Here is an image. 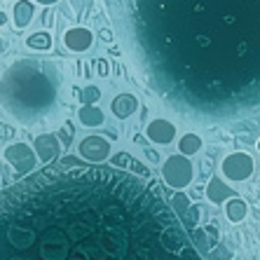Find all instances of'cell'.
Here are the masks:
<instances>
[{
  "instance_id": "obj_1",
  "label": "cell",
  "mask_w": 260,
  "mask_h": 260,
  "mask_svg": "<svg viewBox=\"0 0 260 260\" xmlns=\"http://www.w3.org/2000/svg\"><path fill=\"white\" fill-rule=\"evenodd\" d=\"M155 188L108 164L33 171L0 188V260H204Z\"/></svg>"
},
{
  "instance_id": "obj_2",
  "label": "cell",
  "mask_w": 260,
  "mask_h": 260,
  "mask_svg": "<svg viewBox=\"0 0 260 260\" xmlns=\"http://www.w3.org/2000/svg\"><path fill=\"white\" fill-rule=\"evenodd\" d=\"M134 33L150 85L188 115L260 101V0H136Z\"/></svg>"
},
{
  "instance_id": "obj_3",
  "label": "cell",
  "mask_w": 260,
  "mask_h": 260,
  "mask_svg": "<svg viewBox=\"0 0 260 260\" xmlns=\"http://www.w3.org/2000/svg\"><path fill=\"white\" fill-rule=\"evenodd\" d=\"M45 71L47 66H40L36 61H17L0 80V103L21 94L12 106H7V110L21 122L38 120L54 103L56 80L45 75Z\"/></svg>"
},
{
  "instance_id": "obj_4",
  "label": "cell",
  "mask_w": 260,
  "mask_h": 260,
  "mask_svg": "<svg viewBox=\"0 0 260 260\" xmlns=\"http://www.w3.org/2000/svg\"><path fill=\"white\" fill-rule=\"evenodd\" d=\"M164 178L171 188H185L192 178V164L185 159V155H176L164 162Z\"/></svg>"
},
{
  "instance_id": "obj_5",
  "label": "cell",
  "mask_w": 260,
  "mask_h": 260,
  "mask_svg": "<svg viewBox=\"0 0 260 260\" xmlns=\"http://www.w3.org/2000/svg\"><path fill=\"white\" fill-rule=\"evenodd\" d=\"M223 174L230 181H244L253 174V159L248 157L246 152H235L223 162Z\"/></svg>"
},
{
  "instance_id": "obj_6",
  "label": "cell",
  "mask_w": 260,
  "mask_h": 260,
  "mask_svg": "<svg viewBox=\"0 0 260 260\" xmlns=\"http://www.w3.org/2000/svg\"><path fill=\"white\" fill-rule=\"evenodd\" d=\"M5 159L17 171H30L36 167V155H33V150L26 143H12L5 150Z\"/></svg>"
},
{
  "instance_id": "obj_7",
  "label": "cell",
  "mask_w": 260,
  "mask_h": 260,
  "mask_svg": "<svg viewBox=\"0 0 260 260\" xmlns=\"http://www.w3.org/2000/svg\"><path fill=\"white\" fill-rule=\"evenodd\" d=\"M63 45H66V49L78 52V54L87 52L94 45V33L89 28H85V26H73V28H68L63 33Z\"/></svg>"
},
{
  "instance_id": "obj_8",
  "label": "cell",
  "mask_w": 260,
  "mask_h": 260,
  "mask_svg": "<svg viewBox=\"0 0 260 260\" xmlns=\"http://www.w3.org/2000/svg\"><path fill=\"white\" fill-rule=\"evenodd\" d=\"M110 152V143L101 136H87L82 143H80V155L85 159H91V162H103L108 157Z\"/></svg>"
},
{
  "instance_id": "obj_9",
  "label": "cell",
  "mask_w": 260,
  "mask_h": 260,
  "mask_svg": "<svg viewBox=\"0 0 260 260\" xmlns=\"http://www.w3.org/2000/svg\"><path fill=\"white\" fill-rule=\"evenodd\" d=\"M61 150V143L56 136H52V134H40L36 139V152H38V157H40V162H52V159L59 155Z\"/></svg>"
},
{
  "instance_id": "obj_10",
  "label": "cell",
  "mask_w": 260,
  "mask_h": 260,
  "mask_svg": "<svg viewBox=\"0 0 260 260\" xmlns=\"http://www.w3.org/2000/svg\"><path fill=\"white\" fill-rule=\"evenodd\" d=\"M176 136V127L167 120H152L148 124V139L155 143H171Z\"/></svg>"
},
{
  "instance_id": "obj_11",
  "label": "cell",
  "mask_w": 260,
  "mask_h": 260,
  "mask_svg": "<svg viewBox=\"0 0 260 260\" xmlns=\"http://www.w3.org/2000/svg\"><path fill=\"white\" fill-rule=\"evenodd\" d=\"M33 14H36V3H30V0H19V3H14L12 19L19 30L26 28V26L33 21Z\"/></svg>"
},
{
  "instance_id": "obj_12",
  "label": "cell",
  "mask_w": 260,
  "mask_h": 260,
  "mask_svg": "<svg viewBox=\"0 0 260 260\" xmlns=\"http://www.w3.org/2000/svg\"><path fill=\"white\" fill-rule=\"evenodd\" d=\"M110 108H113V113H115L120 120H124V117H129V115H134V113H136L139 101H136V96H132V94H120V96L113 99Z\"/></svg>"
},
{
  "instance_id": "obj_13",
  "label": "cell",
  "mask_w": 260,
  "mask_h": 260,
  "mask_svg": "<svg viewBox=\"0 0 260 260\" xmlns=\"http://www.w3.org/2000/svg\"><path fill=\"white\" fill-rule=\"evenodd\" d=\"M78 117L85 127H101L103 120H106V117H103V110L99 108L96 103H94V106H82L80 113H78Z\"/></svg>"
},
{
  "instance_id": "obj_14",
  "label": "cell",
  "mask_w": 260,
  "mask_h": 260,
  "mask_svg": "<svg viewBox=\"0 0 260 260\" xmlns=\"http://www.w3.org/2000/svg\"><path fill=\"white\" fill-rule=\"evenodd\" d=\"M26 47L47 52V49H52V36H49L47 30H36V33H30V36L26 38Z\"/></svg>"
},
{
  "instance_id": "obj_15",
  "label": "cell",
  "mask_w": 260,
  "mask_h": 260,
  "mask_svg": "<svg viewBox=\"0 0 260 260\" xmlns=\"http://www.w3.org/2000/svg\"><path fill=\"white\" fill-rule=\"evenodd\" d=\"M225 213H228V218H230L232 223H239V220L246 218V204L235 197V200H230L228 204H225Z\"/></svg>"
},
{
  "instance_id": "obj_16",
  "label": "cell",
  "mask_w": 260,
  "mask_h": 260,
  "mask_svg": "<svg viewBox=\"0 0 260 260\" xmlns=\"http://www.w3.org/2000/svg\"><path fill=\"white\" fill-rule=\"evenodd\" d=\"M202 148V139L197 134H185L181 141H178V150L181 155H194V152Z\"/></svg>"
},
{
  "instance_id": "obj_17",
  "label": "cell",
  "mask_w": 260,
  "mask_h": 260,
  "mask_svg": "<svg viewBox=\"0 0 260 260\" xmlns=\"http://www.w3.org/2000/svg\"><path fill=\"white\" fill-rule=\"evenodd\" d=\"M228 194H232L230 188H225L223 181H218V178H213L211 185H209V200L211 202H223Z\"/></svg>"
},
{
  "instance_id": "obj_18",
  "label": "cell",
  "mask_w": 260,
  "mask_h": 260,
  "mask_svg": "<svg viewBox=\"0 0 260 260\" xmlns=\"http://www.w3.org/2000/svg\"><path fill=\"white\" fill-rule=\"evenodd\" d=\"M80 99H82L85 106H94V103L101 99V89H99V87H87V89H82Z\"/></svg>"
},
{
  "instance_id": "obj_19",
  "label": "cell",
  "mask_w": 260,
  "mask_h": 260,
  "mask_svg": "<svg viewBox=\"0 0 260 260\" xmlns=\"http://www.w3.org/2000/svg\"><path fill=\"white\" fill-rule=\"evenodd\" d=\"M14 136V127L10 124H0V141H10Z\"/></svg>"
},
{
  "instance_id": "obj_20",
  "label": "cell",
  "mask_w": 260,
  "mask_h": 260,
  "mask_svg": "<svg viewBox=\"0 0 260 260\" xmlns=\"http://www.w3.org/2000/svg\"><path fill=\"white\" fill-rule=\"evenodd\" d=\"M132 159H129V155H117L115 159H113V167H124V164H129Z\"/></svg>"
},
{
  "instance_id": "obj_21",
  "label": "cell",
  "mask_w": 260,
  "mask_h": 260,
  "mask_svg": "<svg viewBox=\"0 0 260 260\" xmlns=\"http://www.w3.org/2000/svg\"><path fill=\"white\" fill-rule=\"evenodd\" d=\"M36 5H43V7H49V5H56L59 0H33Z\"/></svg>"
},
{
  "instance_id": "obj_22",
  "label": "cell",
  "mask_w": 260,
  "mask_h": 260,
  "mask_svg": "<svg viewBox=\"0 0 260 260\" xmlns=\"http://www.w3.org/2000/svg\"><path fill=\"white\" fill-rule=\"evenodd\" d=\"M5 49H7V40H5V38H3V36H0V54H3Z\"/></svg>"
},
{
  "instance_id": "obj_23",
  "label": "cell",
  "mask_w": 260,
  "mask_h": 260,
  "mask_svg": "<svg viewBox=\"0 0 260 260\" xmlns=\"http://www.w3.org/2000/svg\"><path fill=\"white\" fill-rule=\"evenodd\" d=\"M101 38L103 40H113V33L110 30H101Z\"/></svg>"
},
{
  "instance_id": "obj_24",
  "label": "cell",
  "mask_w": 260,
  "mask_h": 260,
  "mask_svg": "<svg viewBox=\"0 0 260 260\" xmlns=\"http://www.w3.org/2000/svg\"><path fill=\"white\" fill-rule=\"evenodd\" d=\"M148 157L152 159V162H157V152H152V150H148Z\"/></svg>"
},
{
  "instance_id": "obj_25",
  "label": "cell",
  "mask_w": 260,
  "mask_h": 260,
  "mask_svg": "<svg viewBox=\"0 0 260 260\" xmlns=\"http://www.w3.org/2000/svg\"><path fill=\"white\" fill-rule=\"evenodd\" d=\"M5 19H7V14H5V12H0V24H5Z\"/></svg>"
},
{
  "instance_id": "obj_26",
  "label": "cell",
  "mask_w": 260,
  "mask_h": 260,
  "mask_svg": "<svg viewBox=\"0 0 260 260\" xmlns=\"http://www.w3.org/2000/svg\"><path fill=\"white\" fill-rule=\"evenodd\" d=\"M258 150H260V141H258Z\"/></svg>"
}]
</instances>
